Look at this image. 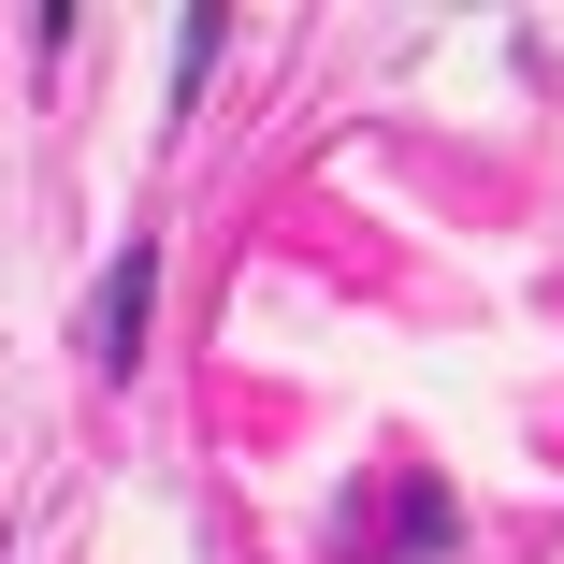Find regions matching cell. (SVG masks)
I'll return each mask as SVG.
<instances>
[{"label": "cell", "mask_w": 564, "mask_h": 564, "mask_svg": "<svg viewBox=\"0 0 564 564\" xmlns=\"http://www.w3.org/2000/svg\"><path fill=\"white\" fill-rule=\"evenodd\" d=\"M145 304H160V247H117V275H101V304H87V362L101 377L145 362Z\"/></svg>", "instance_id": "cell-1"}]
</instances>
